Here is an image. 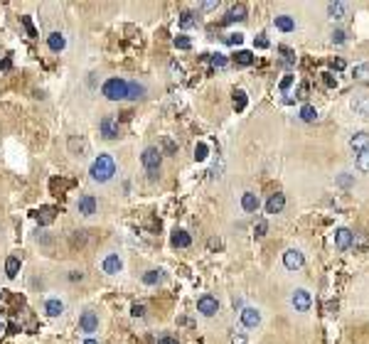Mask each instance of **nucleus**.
<instances>
[{"label":"nucleus","mask_w":369,"mask_h":344,"mask_svg":"<svg viewBox=\"0 0 369 344\" xmlns=\"http://www.w3.org/2000/svg\"><path fill=\"white\" fill-rule=\"evenodd\" d=\"M89 175L94 182H109V179L116 175V160L111 155H99L96 160H94V165L89 170Z\"/></svg>","instance_id":"f257e3e1"},{"label":"nucleus","mask_w":369,"mask_h":344,"mask_svg":"<svg viewBox=\"0 0 369 344\" xmlns=\"http://www.w3.org/2000/svg\"><path fill=\"white\" fill-rule=\"evenodd\" d=\"M141 160H143V167L148 170V179L155 182L157 172H160V163H163V152L157 150V148H148V150H143Z\"/></svg>","instance_id":"f03ea898"},{"label":"nucleus","mask_w":369,"mask_h":344,"mask_svg":"<svg viewBox=\"0 0 369 344\" xmlns=\"http://www.w3.org/2000/svg\"><path fill=\"white\" fill-rule=\"evenodd\" d=\"M126 89H128V82H123V79H109V82L103 84L101 94L109 101H121V98H126Z\"/></svg>","instance_id":"7ed1b4c3"},{"label":"nucleus","mask_w":369,"mask_h":344,"mask_svg":"<svg viewBox=\"0 0 369 344\" xmlns=\"http://www.w3.org/2000/svg\"><path fill=\"white\" fill-rule=\"evenodd\" d=\"M99 128H101V136L106 138V140H116V138H121V125H118V121L111 118V116L101 118Z\"/></svg>","instance_id":"20e7f679"},{"label":"nucleus","mask_w":369,"mask_h":344,"mask_svg":"<svg viewBox=\"0 0 369 344\" xmlns=\"http://www.w3.org/2000/svg\"><path fill=\"white\" fill-rule=\"evenodd\" d=\"M283 266L288 271H300V268L305 266V256L300 253L298 248H288L283 253Z\"/></svg>","instance_id":"39448f33"},{"label":"nucleus","mask_w":369,"mask_h":344,"mask_svg":"<svg viewBox=\"0 0 369 344\" xmlns=\"http://www.w3.org/2000/svg\"><path fill=\"white\" fill-rule=\"evenodd\" d=\"M291 303H293V307L298 310V312H308L310 310V305H312V298H310V293L308 290H296L293 293V298H291Z\"/></svg>","instance_id":"423d86ee"},{"label":"nucleus","mask_w":369,"mask_h":344,"mask_svg":"<svg viewBox=\"0 0 369 344\" xmlns=\"http://www.w3.org/2000/svg\"><path fill=\"white\" fill-rule=\"evenodd\" d=\"M79 330L86 332V334H94V332L99 330V315L91 312V310H86L84 315L79 317Z\"/></svg>","instance_id":"0eeeda50"},{"label":"nucleus","mask_w":369,"mask_h":344,"mask_svg":"<svg viewBox=\"0 0 369 344\" xmlns=\"http://www.w3.org/2000/svg\"><path fill=\"white\" fill-rule=\"evenodd\" d=\"M197 310L204 317H214L217 310H219V303H217V298H212V295H202L197 300Z\"/></svg>","instance_id":"6e6552de"},{"label":"nucleus","mask_w":369,"mask_h":344,"mask_svg":"<svg viewBox=\"0 0 369 344\" xmlns=\"http://www.w3.org/2000/svg\"><path fill=\"white\" fill-rule=\"evenodd\" d=\"M96 197H91V194H82L79 197V202H76V211L79 214H84V217H91V214H96Z\"/></svg>","instance_id":"1a4fd4ad"},{"label":"nucleus","mask_w":369,"mask_h":344,"mask_svg":"<svg viewBox=\"0 0 369 344\" xmlns=\"http://www.w3.org/2000/svg\"><path fill=\"white\" fill-rule=\"evenodd\" d=\"M101 268H103V273L116 275L121 268H123V263H121V258H118L116 253H109V256L103 258V263H101Z\"/></svg>","instance_id":"9d476101"},{"label":"nucleus","mask_w":369,"mask_h":344,"mask_svg":"<svg viewBox=\"0 0 369 344\" xmlns=\"http://www.w3.org/2000/svg\"><path fill=\"white\" fill-rule=\"evenodd\" d=\"M67 145H69V152H71V155H76V157H84V152L89 150V143H86L82 136H79V138L71 136Z\"/></svg>","instance_id":"9b49d317"},{"label":"nucleus","mask_w":369,"mask_h":344,"mask_svg":"<svg viewBox=\"0 0 369 344\" xmlns=\"http://www.w3.org/2000/svg\"><path fill=\"white\" fill-rule=\"evenodd\" d=\"M283 206H285V194L276 192V194H271L269 197V202H266V211H269V214H278V211H283Z\"/></svg>","instance_id":"f8f14e48"},{"label":"nucleus","mask_w":369,"mask_h":344,"mask_svg":"<svg viewBox=\"0 0 369 344\" xmlns=\"http://www.w3.org/2000/svg\"><path fill=\"white\" fill-rule=\"evenodd\" d=\"M335 246L340 248V251L352 248V231H350V229H337V231H335Z\"/></svg>","instance_id":"ddd939ff"},{"label":"nucleus","mask_w":369,"mask_h":344,"mask_svg":"<svg viewBox=\"0 0 369 344\" xmlns=\"http://www.w3.org/2000/svg\"><path fill=\"white\" fill-rule=\"evenodd\" d=\"M242 20H246V5H244V3H239V5H234V8L227 13V17H224V25L242 22Z\"/></svg>","instance_id":"4468645a"},{"label":"nucleus","mask_w":369,"mask_h":344,"mask_svg":"<svg viewBox=\"0 0 369 344\" xmlns=\"http://www.w3.org/2000/svg\"><path fill=\"white\" fill-rule=\"evenodd\" d=\"M242 322L246 327H258L261 325V312L254 307H244L242 310Z\"/></svg>","instance_id":"2eb2a0df"},{"label":"nucleus","mask_w":369,"mask_h":344,"mask_svg":"<svg viewBox=\"0 0 369 344\" xmlns=\"http://www.w3.org/2000/svg\"><path fill=\"white\" fill-rule=\"evenodd\" d=\"M350 148H352L355 152L369 150V133H355L352 140H350Z\"/></svg>","instance_id":"dca6fc26"},{"label":"nucleus","mask_w":369,"mask_h":344,"mask_svg":"<svg viewBox=\"0 0 369 344\" xmlns=\"http://www.w3.org/2000/svg\"><path fill=\"white\" fill-rule=\"evenodd\" d=\"M44 312L49 317H59L62 312H64V303L59 300V298H49L47 303H44Z\"/></svg>","instance_id":"f3484780"},{"label":"nucleus","mask_w":369,"mask_h":344,"mask_svg":"<svg viewBox=\"0 0 369 344\" xmlns=\"http://www.w3.org/2000/svg\"><path fill=\"white\" fill-rule=\"evenodd\" d=\"M327 13L332 15V20H342V17H347L350 8H347V3H330V5H327Z\"/></svg>","instance_id":"a211bd4d"},{"label":"nucleus","mask_w":369,"mask_h":344,"mask_svg":"<svg viewBox=\"0 0 369 344\" xmlns=\"http://www.w3.org/2000/svg\"><path fill=\"white\" fill-rule=\"evenodd\" d=\"M273 25L281 30V32H293V30H296V20H293L291 15H278V17L273 20Z\"/></svg>","instance_id":"6ab92c4d"},{"label":"nucleus","mask_w":369,"mask_h":344,"mask_svg":"<svg viewBox=\"0 0 369 344\" xmlns=\"http://www.w3.org/2000/svg\"><path fill=\"white\" fill-rule=\"evenodd\" d=\"M145 96V86L138 82H128V89H126V98L130 101H138V98Z\"/></svg>","instance_id":"aec40b11"},{"label":"nucleus","mask_w":369,"mask_h":344,"mask_svg":"<svg viewBox=\"0 0 369 344\" xmlns=\"http://www.w3.org/2000/svg\"><path fill=\"white\" fill-rule=\"evenodd\" d=\"M242 206H244V211H256V209L261 206V202H258V197H256L254 192H244L242 194Z\"/></svg>","instance_id":"412c9836"},{"label":"nucleus","mask_w":369,"mask_h":344,"mask_svg":"<svg viewBox=\"0 0 369 344\" xmlns=\"http://www.w3.org/2000/svg\"><path fill=\"white\" fill-rule=\"evenodd\" d=\"M47 44H49V49H52V52H62V49L67 47V40H64V35L52 32V35L47 37Z\"/></svg>","instance_id":"4be33fe9"},{"label":"nucleus","mask_w":369,"mask_h":344,"mask_svg":"<svg viewBox=\"0 0 369 344\" xmlns=\"http://www.w3.org/2000/svg\"><path fill=\"white\" fill-rule=\"evenodd\" d=\"M190 244H192V236L187 234V231H175V234H172V246L187 248Z\"/></svg>","instance_id":"5701e85b"},{"label":"nucleus","mask_w":369,"mask_h":344,"mask_svg":"<svg viewBox=\"0 0 369 344\" xmlns=\"http://www.w3.org/2000/svg\"><path fill=\"white\" fill-rule=\"evenodd\" d=\"M17 273H20V258H17V256H10V258L5 261V275H8V278H15Z\"/></svg>","instance_id":"b1692460"},{"label":"nucleus","mask_w":369,"mask_h":344,"mask_svg":"<svg viewBox=\"0 0 369 344\" xmlns=\"http://www.w3.org/2000/svg\"><path fill=\"white\" fill-rule=\"evenodd\" d=\"M163 278H165L163 271H148V273H143V283L145 285H157V283H163Z\"/></svg>","instance_id":"393cba45"},{"label":"nucleus","mask_w":369,"mask_h":344,"mask_svg":"<svg viewBox=\"0 0 369 344\" xmlns=\"http://www.w3.org/2000/svg\"><path fill=\"white\" fill-rule=\"evenodd\" d=\"M231 103H234V111H244V109H246V91L236 89V91L231 94Z\"/></svg>","instance_id":"a878e982"},{"label":"nucleus","mask_w":369,"mask_h":344,"mask_svg":"<svg viewBox=\"0 0 369 344\" xmlns=\"http://www.w3.org/2000/svg\"><path fill=\"white\" fill-rule=\"evenodd\" d=\"M35 217H37L40 224H52V221H55V209H52V206H42Z\"/></svg>","instance_id":"bb28decb"},{"label":"nucleus","mask_w":369,"mask_h":344,"mask_svg":"<svg viewBox=\"0 0 369 344\" xmlns=\"http://www.w3.org/2000/svg\"><path fill=\"white\" fill-rule=\"evenodd\" d=\"M234 62H236V64H242V67H251V64H254V55H251V52H246V49H239V52L234 55Z\"/></svg>","instance_id":"cd10ccee"},{"label":"nucleus","mask_w":369,"mask_h":344,"mask_svg":"<svg viewBox=\"0 0 369 344\" xmlns=\"http://www.w3.org/2000/svg\"><path fill=\"white\" fill-rule=\"evenodd\" d=\"M352 246L357 251H362V248H369V234L364 231H359V234H352Z\"/></svg>","instance_id":"c85d7f7f"},{"label":"nucleus","mask_w":369,"mask_h":344,"mask_svg":"<svg viewBox=\"0 0 369 344\" xmlns=\"http://www.w3.org/2000/svg\"><path fill=\"white\" fill-rule=\"evenodd\" d=\"M300 118H303V121H308V123H310V121H315V118H318V111H315V106L305 103V106L300 109Z\"/></svg>","instance_id":"c756f323"},{"label":"nucleus","mask_w":369,"mask_h":344,"mask_svg":"<svg viewBox=\"0 0 369 344\" xmlns=\"http://www.w3.org/2000/svg\"><path fill=\"white\" fill-rule=\"evenodd\" d=\"M207 155H209V145L207 143H197L195 145V160L202 163V160H207Z\"/></svg>","instance_id":"7c9ffc66"},{"label":"nucleus","mask_w":369,"mask_h":344,"mask_svg":"<svg viewBox=\"0 0 369 344\" xmlns=\"http://www.w3.org/2000/svg\"><path fill=\"white\" fill-rule=\"evenodd\" d=\"M357 167H359L362 172H369V150L357 152Z\"/></svg>","instance_id":"2f4dec72"},{"label":"nucleus","mask_w":369,"mask_h":344,"mask_svg":"<svg viewBox=\"0 0 369 344\" xmlns=\"http://www.w3.org/2000/svg\"><path fill=\"white\" fill-rule=\"evenodd\" d=\"M195 22H197V20H195V13H190V10H184L182 15H180V28H192V25H195Z\"/></svg>","instance_id":"473e14b6"},{"label":"nucleus","mask_w":369,"mask_h":344,"mask_svg":"<svg viewBox=\"0 0 369 344\" xmlns=\"http://www.w3.org/2000/svg\"><path fill=\"white\" fill-rule=\"evenodd\" d=\"M224 42H227L229 47H239V44L244 42V35H242V32H231V35H227V37H224Z\"/></svg>","instance_id":"72a5a7b5"},{"label":"nucleus","mask_w":369,"mask_h":344,"mask_svg":"<svg viewBox=\"0 0 369 344\" xmlns=\"http://www.w3.org/2000/svg\"><path fill=\"white\" fill-rule=\"evenodd\" d=\"M209 62H212L214 69H224V67H227V57H224V55H212V57H209Z\"/></svg>","instance_id":"f704fd0d"},{"label":"nucleus","mask_w":369,"mask_h":344,"mask_svg":"<svg viewBox=\"0 0 369 344\" xmlns=\"http://www.w3.org/2000/svg\"><path fill=\"white\" fill-rule=\"evenodd\" d=\"M22 25H25V30H28L30 37H37V30H35V25H32V17H30V15H25V17H22Z\"/></svg>","instance_id":"c9c22d12"},{"label":"nucleus","mask_w":369,"mask_h":344,"mask_svg":"<svg viewBox=\"0 0 369 344\" xmlns=\"http://www.w3.org/2000/svg\"><path fill=\"white\" fill-rule=\"evenodd\" d=\"M293 82H296V76H293V74H285L283 79H281V91H288V89H291V86H293Z\"/></svg>","instance_id":"e433bc0d"},{"label":"nucleus","mask_w":369,"mask_h":344,"mask_svg":"<svg viewBox=\"0 0 369 344\" xmlns=\"http://www.w3.org/2000/svg\"><path fill=\"white\" fill-rule=\"evenodd\" d=\"M254 231H256V239H261V236H266V231H269V224H266V221L261 219V221H258V224H256V229H254Z\"/></svg>","instance_id":"4c0bfd02"},{"label":"nucleus","mask_w":369,"mask_h":344,"mask_svg":"<svg viewBox=\"0 0 369 344\" xmlns=\"http://www.w3.org/2000/svg\"><path fill=\"white\" fill-rule=\"evenodd\" d=\"M175 47H177V49H190L192 42L187 40V37H175Z\"/></svg>","instance_id":"58836bf2"},{"label":"nucleus","mask_w":369,"mask_h":344,"mask_svg":"<svg viewBox=\"0 0 369 344\" xmlns=\"http://www.w3.org/2000/svg\"><path fill=\"white\" fill-rule=\"evenodd\" d=\"M254 44L258 47V49H269V40H266V35H258L254 40Z\"/></svg>","instance_id":"ea45409f"},{"label":"nucleus","mask_w":369,"mask_h":344,"mask_svg":"<svg viewBox=\"0 0 369 344\" xmlns=\"http://www.w3.org/2000/svg\"><path fill=\"white\" fill-rule=\"evenodd\" d=\"M130 315L133 317H145V305H133V307H130Z\"/></svg>","instance_id":"a19ab883"},{"label":"nucleus","mask_w":369,"mask_h":344,"mask_svg":"<svg viewBox=\"0 0 369 344\" xmlns=\"http://www.w3.org/2000/svg\"><path fill=\"white\" fill-rule=\"evenodd\" d=\"M347 40V35H345V30H335L332 32V42H337V44H342V42Z\"/></svg>","instance_id":"79ce46f5"},{"label":"nucleus","mask_w":369,"mask_h":344,"mask_svg":"<svg viewBox=\"0 0 369 344\" xmlns=\"http://www.w3.org/2000/svg\"><path fill=\"white\" fill-rule=\"evenodd\" d=\"M337 184H340V187H350V184H352V177H350L347 172H342L340 177H337Z\"/></svg>","instance_id":"37998d69"},{"label":"nucleus","mask_w":369,"mask_h":344,"mask_svg":"<svg viewBox=\"0 0 369 344\" xmlns=\"http://www.w3.org/2000/svg\"><path fill=\"white\" fill-rule=\"evenodd\" d=\"M323 82H325V86H330V89H335V86H337V79H335L332 74H323Z\"/></svg>","instance_id":"c03bdc74"},{"label":"nucleus","mask_w":369,"mask_h":344,"mask_svg":"<svg viewBox=\"0 0 369 344\" xmlns=\"http://www.w3.org/2000/svg\"><path fill=\"white\" fill-rule=\"evenodd\" d=\"M281 52H283V62H285V64H293V62H296V55H293L291 49H281Z\"/></svg>","instance_id":"a18cd8bd"},{"label":"nucleus","mask_w":369,"mask_h":344,"mask_svg":"<svg viewBox=\"0 0 369 344\" xmlns=\"http://www.w3.org/2000/svg\"><path fill=\"white\" fill-rule=\"evenodd\" d=\"M330 67L335 69V71H342L347 64H345V59H332V62H330Z\"/></svg>","instance_id":"49530a36"},{"label":"nucleus","mask_w":369,"mask_h":344,"mask_svg":"<svg viewBox=\"0 0 369 344\" xmlns=\"http://www.w3.org/2000/svg\"><path fill=\"white\" fill-rule=\"evenodd\" d=\"M231 344H249V339H246L244 334H236V332H234V334H231Z\"/></svg>","instance_id":"de8ad7c7"},{"label":"nucleus","mask_w":369,"mask_h":344,"mask_svg":"<svg viewBox=\"0 0 369 344\" xmlns=\"http://www.w3.org/2000/svg\"><path fill=\"white\" fill-rule=\"evenodd\" d=\"M170 71L175 74V79H180V76H182V67H180V64H175V62H170Z\"/></svg>","instance_id":"09e8293b"},{"label":"nucleus","mask_w":369,"mask_h":344,"mask_svg":"<svg viewBox=\"0 0 369 344\" xmlns=\"http://www.w3.org/2000/svg\"><path fill=\"white\" fill-rule=\"evenodd\" d=\"M163 145H165V150H168V152H175V150H177V145H175L172 140H168V138L163 140Z\"/></svg>","instance_id":"8fccbe9b"},{"label":"nucleus","mask_w":369,"mask_h":344,"mask_svg":"<svg viewBox=\"0 0 369 344\" xmlns=\"http://www.w3.org/2000/svg\"><path fill=\"white\" fill-rule=\"evenodd\" d=\"M217 5H219V3H199V8H202V10H214V8H217Z\"/></svg>","instance_id":"3c124183"},{"label":"nucleus","mask_w":369,"mask_h":344,"mask_svg":"<svg viewBox=\"0 0 369 344\" xmlns=\"http://www.w3.org/2000/svg\"><path fill=\"white\" fill-rule=\"evenodd\" d=\"M367 71H369V67H367V64H362V67H357V69H355V74H357V76H364Z\"/></svg>","instance_id":"603ef678"},{"label":"nucleus","mask_w":369,"mask_h":344,"mask_svg":"<svg viewBox=\"0 0 369 344\" xmlns=\"http://www.w3.org/2000/svg\"><path fill=\"white\" fill-rule=\"evenodd\" d=\"M157 344H177V339H172V337H160Z\"/></svg>","instance_id":"864d4df0"},{"label":"nucleus","mask_w":369,"mask_h":344,"mask_svg":"<svg viewBox=\"0 0 369 344\" xmlns=\"http://www.w3.org/2000/svg\"><path fill=\"white\" fill-rule=\"evenodd\" d=\"M298 98H308V86H305V84L300 86V91H298Z\"/></svg>","instance_id":"5fc2aeb1"},{"label":"nucleus","mask_w":369,"mask_h":344,"mask_svg":"<svg viewBox=\"0 0 369 344\" xmlns=\"http://www.w3.org/2000/svg\"><path fill=\"white\" fill-rule=\"evenodd\" d=\"M209 248H222V241L219 239H209Z\"/></svg>","instance_id":"6e6d98bb"},{"label":"nucleus","mask_w":369,"mask_h":344,"mask_svg":"<svg viewBox=\"0 0 369 344\" xmlns=\"http://www.w3.org/2000/svg\"><path fill=\"white\" fill-rule=\"evenodd\" d=\"M0 69H10V59H3V62H0Z\"/></svg>","instance_id":"4d7b16f0"},{"label":"nucleus","mask_w":369,"mask_h":344,"mask_svg":"<svg viewBox=\"0 0 369 344\" xmlns=\"http://www.w3.org/2000/svg\"><path fill=\"white\" fill-rule=\"evenodd\" d=\"M69 280H82V273H76V271H74V273L69 275Z\"/></svg>","instance_id":"13d9d810"},{"label":"nucleus","mask_w":369,"mask_h":344,"mask_svg":"<svg viewBox=\"0 0 369 344\" xmlns=\"http://www.w3.org/2000/svg\"><path fill=\"white\" fill-rule=\"evenodd\" d=\"M84 344H99V342H96V339H86Z\"/></svg>","instance_id":"bf43d9fd"},{"label":"nucleus","mask_w":369,"mask_h":344,"mask_svg":"<svg viewBox=\"0 0 369 344\" xmlns=\"http://www.w3.org/2000/svg\"><path fill=\"white\" fill-rule=\"evenodd\" d=\"M0 332H5V322H0Z\"/></svg>","instance_id":"052dcab7"},{"label":"nucleus","mask_w":369,"mask_h":344,"mask_svg":"<svg viewBox=\"0 0 369 344\" xmlns=\"http://www.w3.org/2000/svg\"><path fill=\"white\" fill-rule=\"evenodd\" d=\"M0 300H3V293H0Z\"/></svg>","instance_id":"680f3d73"}]
</instances>
